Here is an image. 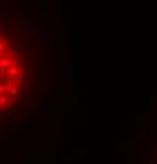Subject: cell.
<instances>
[{
    "label": "cell",
    "mask_w": 157,
    "mask_h": 164,
    "mask_svg": "<svg viewBox=\"0 0 157 164\" xmlns=\"http://www.w3.org/2000/svg\"><path fill=\"white\" fill-rule=\"evenodd\" d=\"M30 58L24 40L0 29V117L24 99L30 84Z\"/></svg>",
    "instance_id": "6da1fadb"
}]
</instances>
